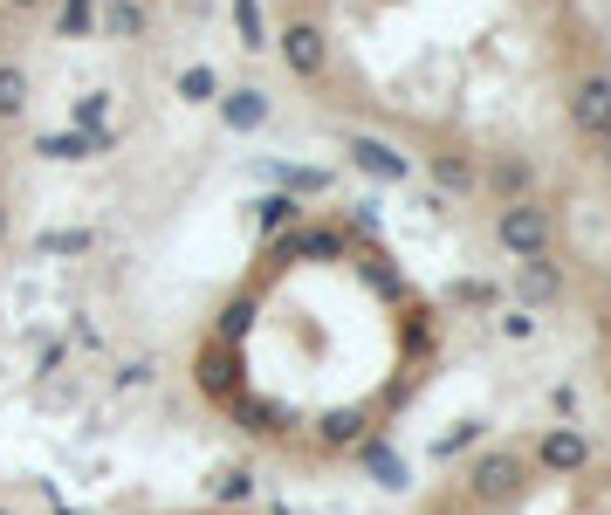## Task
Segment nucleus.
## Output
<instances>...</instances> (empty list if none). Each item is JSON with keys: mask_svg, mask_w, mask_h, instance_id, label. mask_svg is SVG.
Segmentation results:
<instances>
[{"mask_svg": "<svg viewBox=\"0 0 611 515\" xmlns=\"http://www.w3.org/2000/svg\"><path fill=\"white\" fill-rule=\"evenodd\" d=\"M275 76L522 255L611 179L604 0H262Z\"/></svg>", "mask_w": 611, "mask_h": 515, "instance_id": "nucleus-1", "label": "nucleus"}, {"mask_svg": "<svg viewBox=\"0 0 611 515\" xmlns=\"http://www.w3.org/2000/svg\"><path fill=\"white\" fill-rule=\"evenodd\" d=\"M446 372L454 309L440 283L344 200L275 207L173 344L193 426L282 488L378 467Z\"/></svg>", "mask_w": 611, "mask_h": 515, "instance_id": "nucleus-2", "label": "nucleus"}, {"mask_svg": "<svg viewBox=\"0 0 611 515\" xmlns=\"http://www.w3.org/2000/svg\"><path fill=\"white\" fill-rule=\"evenodd\" d=\"M398 515H611V433L598 419L487 426L440 454Z\"/></svg>", "mask_w": 611, "mask_h": 515, "instance_id": "nucleus-3", "label": "nucleus"}, {"mask_svg": "<svg viewBox=\"0 0 611 515\" xmlns=\"http://www.w3.org/2000/svg\"><path fill=\"white\" fill-rule=\"evenodd\" d=\"M529 261L550 275L556 309L570 324V344H578V365L591 378L598 426L611 433V179L550 234V241L529 248Z\"/></svg>", "mask_w": 611, "mask_h": 515, "instance_id": "nucleus-4", "label": "nucleus"}, {"mask_svg": "<svg viewBox=\"0 0 611 515\" xmlns=\"http://www.w3.org/2000/svg\"><path fill=\"white\" fill-rule=\"evenodd\" d=\"M138 515H303L275 495H179V502H151Z\"/></svg>", "mask_w": 611, "mask_h": 515, "instance_id": "nucleus-5", "label": "nucleus"}]
</instances>
